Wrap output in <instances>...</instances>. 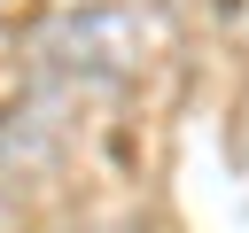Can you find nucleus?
<instances>
[{"label": "nucleus", "mask_w": 249, "mask_h": 233, "mask_svg": "<svg viewBox=\"0 0 249 233\" xmlns=\"http://www.w3.org/2000/svg\"><path fill=\"white\" fill-rule=\"evenodd\" d=\"M117 233H148V225H117Z\"/></svg>", "instance_id": "2"}, {"label": "nucleus", "mask_w": 249, "mask_h": 233, "mask_svg": "<svg viewBox=\"0 0 249 233\" xmlns=\"http://www.w3.org/2000/svg\"><path fill=\"white\" fill-rule=\"evenodd\" d=\"M171 16L156 0H78L39 23V62L70 85H132L156 54H171Z\"/></svg>", "instance_id": "1"}]
</instances>
